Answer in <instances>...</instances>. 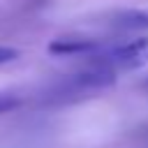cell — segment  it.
Wrapping results in <instances>:
<instances>
[{"label":"cell","mask_w":148,"mask_h":148,"mask_svg":"<svg viewBox=\"0 0 148 148\" xmlns=\"http://www.w3.org/2000/svg\"><path fill=\"white\" fill-rule=\"evenodd\" d=\"M113 83H116V74L106 72L104 67L86 62L83 69H79L74 74H67L58 86H53L44 99L56 102V104L69 102V99H81V97H86L90 92H97V90H104Z\"/></svg>","instance_id":"7a4b0ae2"},{"label":"cell","mask_w":148,"mask_h":148,"mask_svg":"<svg viewBox=\"0 0 148 148\" xmlns=\"http://www.w3.org/2000/svg\"><path fill=\"white\" fill-rule=\"evenodd\" d=\"M18 56H21L18 49H14V46H0V65H7L12 60H16Z\"/></svg>","instance_id":"8992f818"},{"label":"cell","mask_w":148,"mask_h":148,"mask_svg":"<svg viewBox=\"0 0 148 148\" xmlns=\"http://www.w3.org/2000/svg\"><path fill=\"white\" fill-rule=\"evenodd\" d=\"M86 62L97 65V67H104L106 72H111L116 76L120 72L141 69L143 65H148V35L130 37L125 42H106Z\"/></svg>","instance_id":"6da1fadb"},{"label":"cell","mask_w":148,"mask_h":148,"mask_svg":"<svg viewBox=\"0 0 148 148\" xmlns=\"http://www.w3.org/2000/svg\"><path fill=\"white\" fill-rule=\"evenodd\" d=\"M106 44V39L99 37H88V35H62L58 39H53L49 44V51L53 56H83L86 60L92 58L102 46Z\"/></svg>","instance_id":"3957f363"},{"label":"cell","mask_w":148,"mask_h":148,"mask_svg":"<svg viewBox=\"0 0 148 148\" xmlns=\"http://www.w3.org/2000/svg\"><path fill=\"white\" fill-rule=\"evenodd\" d=\"M18 106H23V97L18 92H9V90H0V116L16 111Z\"/></svg>","instance_id":"5b68a950"},{"label":"cell","mask_w":148,"mask_h":148,"mask_svg":"<svg viewBox=\"0 0 148 148\" xmlns=\"http://www.w3.org/2000/svg\"><path fill=\"white\" fill-rule=\"evenodd\" d=\"M116 32H146L148 30V7L146 9H123L104 21Z\"/></svg>","instance_id":"277c9868"},{"label":"cell","mask_w":148,"mask_h":148,"mask_svg":"<svg viewBox=\"0 0 148 148\" xmlns=\"http://www.w3.org/2000/svg\"><path fill=\"white\" fill-rule=\"evenodd\" d=\"M146 86H148V79H146Z\"/></svg>","instance_id":"52a82bcc"}]
</instances>
